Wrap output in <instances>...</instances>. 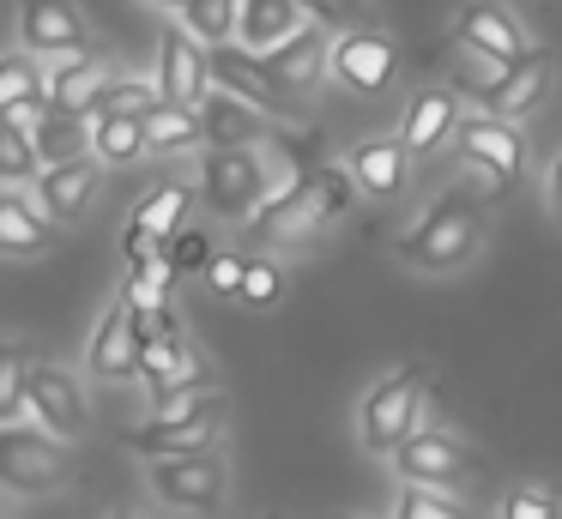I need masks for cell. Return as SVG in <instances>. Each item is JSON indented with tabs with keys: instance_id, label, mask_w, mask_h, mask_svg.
Masks as SVG:
<instances>
[{
	"instance_id": "30bf717a",
	"label": "cell",
	"mask_w": 562,
	"mask_h": 519,
	"mask_svg": "<svg viewBox=\"0 0 562 519\" xmlns=\"http://www.w3.org/2000/svg\"><path fill=\"white\" fill-rule=\"evenodd\" d=\"M453 36H460L465 55L490 60V67H514L520 55H532V43H526V24L514 19L502 0H465L460 19H453Z\"/></svg>"
},
{
	"instance_id": "7bdbcfd3",
	"label": "cell",
	"mask_w": 562,
	"mask_h": 519,
	"mask_svg": "<svg viewBox=\"0 0 562 519\" xmlns=\"http://www.w3.org/2000/svg\"><path fill=\"white\" fill-rule=\"evenodd\" d=\"M333 519H351V514H333Z\"/></svg>"
},
{
	"instance_id": "4316f807",
	"label": "cell",
	"mask_w": 562,
	"mask_h": 519,
	"mask_svg": "<svg viewBox=\"0 0 562 519\" xmlns=\"http://www.w3.org/2000/svg\"><path fill=\"white\" fill-rule=\"evenodd\" d=\"M188 205H194V188H188V181H164V188H151L146 200L134 205L127 224H139L146 236H158V241H176V236H182Z\"/></svg>"
},
{
	"instance_id": "e0dca14e",
	"label": "cell",
	"mask_w": 562,
	"mask_h": 519,
	"mask_svg": "<svg viewBox=\"0 0 562 519\" xmlns=\"http://www.w3.org/2000/svg\"><path fill=\"white\" fill-rule=\"evenodd\" d=\"M55 248V217L31 193L0 188V260H37Z\"/></svg>"
},
{
	"instance_id": "7c38bea8",
	"label": "cell",
	"mask_w": 562,
	"mask_h": 519,
	"mask_svg": "<svg viewBox=\"0 0 562 519\" xmlns=\"http://www.w3.org/2000/svg\"><path fill=\"white\" fill-rule=\"evenodd\" d=\"M19 48L25 55H91V24L74 0H19Z\"/></svg>"
},
{
	"instance_id": "9a60e30c",
	"label": "cell",
	"mask_w": 562,
	"mask_h": 519,
	"mask_svg": "<svg viewBox=\"0 0 562 519\" xmlns=\"http://www.w3.org/2000/svg\"><path fill=\"white\" fill-rule=\"evenodd\" d=\"M139 350H146V320H139L134 302H115L91 332L86 362L98 381H127V374H139Z\"/></svg>"
},
{
	"instance_id": "cb8c5ba5",
	"label": "cell",
	"mask_w": 562,
	"mask_h": 519,
	"mask_svg": "<svg viewBox=\"0 0 562 519\" xmlns=\"http://www.w3.org/2000/svg\"><path fill=\"white\" fill-rule=\"evenodd\" d=\"M303 0H243V24H236V36H243V48H255V55H272V48H284L296 31H303Z\"/></svg>"
},
{
	"instance_id": "ab89813d",
	"label": "cell",
	"mask_w": 562,
	"mask_h": 519,
	"mask_svg": "<svg viewBox=\"0 0 562 519\" xmlns=\"http://www.w3.org/2000/svg\"><path fill=\"white\" fill-rule=\"evenodd\" d=\"M550 212L562 217V157H557V163H550Z\"/></svg>"
},
{
	"instance_id": "b9f144b4",
	"label": "cell",
	"mask_w": 562,
	"mask_h": 519,
	"mask_svg": "<svg viewBox=\"0 0 562 519\" xmlns=\"http://www.w3.org/2000/svg\"><path fill=\"white\" fill-rule=\"evenodd\" d=\"M110 519H134V514H110Z\"/></svg>"
},
{
	"instance_id": "f1b7e54d",
	"label": "cell",
	"mask_w": 562,
	"mask_h": 519,
	"mask_svg": "<svg viewBox=\"0 0 562 519\" xmlns=\"http://www.w3.org/2000/svg\"><path fill=\"white\" fill-rule=\"evenodd\" d=\"M146 133H151V151H194V145H206V121H200V109H151L146 115Z\"/></svg>"
},
{
	"instance_id": "52a82bcc",
	"label": "cell",
	"mask_w": 562,
	"mask_h": 519,
	"mask_svg": "<svg viewBox=\"0 0 562 519\" xmlns=\"http://www.w3.org/2000/svg\"><path fill=\"white\" fill-rule=\"evenodd\" d=\"M453 151L465 157L472 169H484L496 188H514L526 176V133L514 121H496V115H465L460 133H453Z\"/></svg>"
},
{
	"instance_id": "f35d334b",
	"label": "cell",
	"mask_w": 562,
	"mask_h": 519,
	"mask_svg": "<svg viewBox=\"0 0 562 519\" xmlns=\"http://www.w3.org/2000/svg\"><path fill=\"white\" fill-rule=\"evenodd\" d=\"M212 253H218V248H212L206 229H182V236L170 241V266H176V272H206Z\"/></svg>"
},
{
	"instance_id": "e575fe53",
	"label": "cell",
	"mask_w": 562,
	"mask_h": 519,
	"mask_svg": "<svg viewBox=\"0 0 562 519\" xmlns=\"http://www.w3.org/2000/svg\"><path fill=\"white\" fill-rule=\"evenodd\" d=\"M502 519H562V501L550 489H538V483H514L502 495Z\"/></svg>"
},
{
	"instance_id": "4dcf8cb0",
	"label": "cell",
	"mask_w": 562,
	"mask_h": 519,
	"mask_svg": "<svg viewBox=\"0 0 562 519\" xmlns=\"http://www.w3.org/2000/svg\"><path fill=\"white\" fill-rule=\"evenodd\" d=\"M31 374L37 362L0 338V422H19V410H31Z\"/></svg>"
},
{
	"instance_id": "603a6c76",
	"label": "cell",
	"mask_w": 562,
	"mask_h": 519,
	"mask_svg": "<svg viewBox=\"0 0 562 519\" xmlns=\"http://www.w3.org/2000/svg\"><path fill=\"white\" fill-rule=\"evenodd\" d=\"M110 84H115V72H110L103 55H74V60H61V67L49 72V103L67 109V115H98V103H103Z\"/></svg>"
},
{
	"instance_id": "1f68e13d",
	"label": "cell",
	"mask_w": 562,
	"mask_h": 519,
	"mask_svg": "<svg viewBox=\"0 0 562 519\" xmlns=\"http://www.w3.org/2000/svg\"><path fill=\"white\" fill-rule=\"evenodd\" d=\"M182 24L200 36L206 48H224L243 24V0H188L182 7Z\"/></svg>"
},
{
	"instance_id": "6da1fadb",
	"label": "cell",
	"mask_w": 562,
	"mask_h": 519,
	"mask_svg": "<svg viewBox=\"0 0 562 519\" xmlns=\"http://www.w3.org/2000/svg\"><path fill=\"white\" fill-rule=\"evenodd\" d=\"M477 248H484V200L465 188H448L400 236V260L417 266V272H460Z\"/></svg>"
},
{
	"instance_id": "8d00e7d4",
	"label": "cell",
	"mask_w": 562,
	"mask_h": 519,
	"mask_svg": "<svg viewBox=\"0 0 562 519\" xmlns=\"http://www.w3.org/2000/svg\"><path fill=\"white\" fill-rule=\"evenodd\" d=\"M279 296H284L279 260H248V278H243V296H236V302H248V308H272Z\"/></svg>"
},
{
	"instance_id": "44dd1931",
	"label": "cell",
	"mask_w": 562,
	"mask_h": 519,
	"mask_svg": "<svg viewBox=\"0 0 562 519\" xmlns=\"http://www.w3.org/2000/svg\"><path fill=\"white\" fill-rule=\"evenodd\" d=\"M200 121H206V145H231V151H255V145L272 139V115H260L255 103L231 91H212L200 103Z\"/></svg>"
},
{
	"instance_id": "f546056e",
	"label": "cell",
	"mask_w": 562,
	"mask_h": 519,
	"mask_svg": "<svg viewBox=\"0 0 562 519\" xmlns=\"http://www.w3.org/2000/svg\"><path fill=\"white\" fill-rule=\"evenodd\" d=\"M31 97H49V79H43L37 55H25V48H13V55H0V115H13V109H25Z\"/></svg>"
},
{
	"instance_id": "8fae6325",
	"label": "cell",
	"mask_w": 562,
	"mask_h": 519,
	"mask_svg": "<svg viewBox=\"0 0 562 519\" xmlns=\"http://www.w3.org/2000/svg\"><path fill=\"white\" fill-rule=\"evenodd\" d=\"M400 72V48H393L387 31H345L333 36V79L345 84L351 97H381Z\"/></svg>"
},
{
	"instance_id": "8992f818",
	"label": "cell",
	"mask_w": 562,
	"mask_h": 519,
	"mask_svg": "<svg viewBox=\"0 0 562 519\" xmlns=\"http://www.w3.org/2000/svg\"><path fill=\"white\" fill-rule=\"evenodd\" d=\"M151 489L158 501L182 507V514H218L231 477H224L218 453H182V459H151Z\"/></svg>"
},
{
	"instance_id": "d6a6232c",
	"label": "cell",
	"mask_w": 562,
	"mask_h": 519,
	"mask_svg": "<svg viewBox=\"0 0 562 519\" xmlns=\"http://www.w3.org/2000/svg\"><path fill=\"white\" fill-rule=\"evenodd\" d=\"M151 109H164V91H158V79H115L110 91H103L98 115H139V121H146Z\"/></svg>"
},
{
	"instance_id": "2e32d148",
	"label": "cell",
	"mask_w": 562,
	"mask_h": 519,
	"mask_svg": "<svg viewBox=\"0 0 562 519\" xmlns=\"http://www.w3.org/2000/svg\"><path fill=\"white\" fill-rule=\"evenodd\" d=\"M393 471H400L405 483H424V489H441V483H460V477H472L477 471V459L465 453L453 435H441V429H417L412 441L393 453Z\"/></svg>"
},
{
	"instance_id": "d6986e66",
	"label": "cell",
	"mask_w": 562,
	"mask_h": 519,
	"mask_svg": "<svg viewBox=\"0 0 562 519\" xmlns=\"http://www.w3.org/2000/svg\"><path fill=\"white\" fill-rule=\"evenodd\" d=\"M260 60H267V72H272V79H279L291 97H308V91H315V84L333 72V43L321 36V24H303L291 43L272 48V55H260Z\"/></svg>"
},
{
	"instance_id": "d590c367",
	"label": "cell",
	"mask_w": 562,
	"mask_h": 519,
	"mask_svg": "<svg viewBox=\"0 0 562 519\" xmlns=\"http://www.w3.org/2000/svg\"><path fill=\"white\" fill-rule=\"evenodd\" d=\"M393 519H465V507H453L441 489H424V483H412V489L400 495V507H393Z\"/></svg>"
},
{
	"instance_id": "74e56055",
	"label": "cell",
	"mask_w": 562,
	"mask_h": 519,
	"mask_svg": "<svg viewBox=\"0 0 562 519\" xmlns=\"http://www.w3.org/2000/svg\"><path fill=\"white\" fill-rule=\"evenodd\" d=\"M212 284V296H243V278H248V253H231V248H218L212 253V266L200 272Z\"/></svg>"
},
{
	"instance_id": "7402d4cb",
	"label": "cell",
	"mask_w": 562,
	"mask_h": 519,
	"mask_svg": "<svg viewBox=\"0 0 562 519\" xmlns=\"http://www.w3.org/2000/svg\"><path fill=\"white\" fill-rule=\"evenodd\" d=\"M345 169H351L357 193L393 200V193H405V181H412V151H405L400 139H363L351 157H345Z\"/></svg>"
},
{
	"instance_id": "9c48e42d",
	"label": "cell",
	"mask_w": 562,
	"mask_h": 519,
	"mask_svg": "<svg viewBox=\"0 0 562 519\" xmlns=\"http://www.w3.org/2000/svg\"><path fill=\"white\" fill-rule=\"evenodd\" d=\"M158 91L176 109H200L212 97V48L188 24H170L158 43Z\"/></svg>"
},
{
	"instance_id": "d4e9b609",
	"label": "cell",
	"mask_w": 562,
	"mask_h": 519,
	"mask_svg": "<svg viewBox=\"0 0 562 519\" xmlns=\"http://www.w3.org/2000/svg\"><path fill=\"white\" fill-rule=\"evenodd\" d=\"M146 151H151V133L139 115H91V157H98V163L127 169Z\"/></svg>"
},
{
	"instance_id": "836d02e7",
	"label": "cell",
	"mask_w": 562,
	"mask_h": 519,
	"mask_svg": "<svg viewBox=\"0 0 562 519\" xmlns=\"http://www.w3.org/2000/svg\"><path fill=\"white\" fill-rule=\"evenodd\" d=\"M303 12H308V24H321V31H369V0H303Z\"/></svg>"
},
{
	"instance_id": "277c9868",
	"label": "cell",
	"mask_w": 562,
	"mask_h": 519,
	"mask_svg": "<svg viewBox=\"0 0 562 519\" xmlns=\"http://www.w3.org/2000/svg\"><path fill=\"white\" fill-rule=\"evenodd\" d=\"M224 417H231V405H224V393H194L182 398V405L170 410H151V422H139L134 435H127V447L146 459H182V453H212V441L224 435Z\"/></svg>"
},
{
	"instance_id": "ac0fdd59",
	"label": "cell",
	"mask_w": 562,
	"mask_h": 519,
	"mask_svg": "<svg viewBox=\"0 0 562 519\" xmlns=\"http://www.w3.org/2000/svg\"><path fill=\"white\" fill-rule=\"evenodd\" d=\"M98 188H103V163H98V157L55 163V169H43V176H37V205L55 217V224H74V217L91 212Z\"/></svg>"
},
{
	"instance_id": "5b68a950",
	"label": "cell",
	"mask_w": 562,
	"mask_h": 519,
	"mask_svg": "<svg viewBox=\"0 0 562 519\" xmlns=\"http://www.w3.org/2000/svg\"><path fill=\"white\" fill-rule=\"evenodd\" d=\"M67 483V447L37 422H0V489L31 501Z\"/></svg>"
},
{
	"instance_id": "7a4b0ae2",
	"label": "cell",
	"mask_w": 562,
	"mask_h": 519,
	"mask_svg": "<svg viewBox=\"0 0 562 519\" xmlns=\"http://www.w3.org/2000/svg\"><path fill=\"white\" fill-rule=\"evenodd\" d=\"M200 200L212 205V217L224 224H255L272 200H279V176L260 151H231V145H212L206 163H200Z\"/></svg>"
},
{
	"instance_id": "484cf974",
	"label": "cell",
	"mask_w": 562,
	"mask_h": 519,
	"mask_svg": "<svg viewBox=\"0 0 562 519\" xmlns=\"http://www.w3.org/2000/svg\"><path fill=\"white\" fill-rule=\"evenodd\" d=\"M31 139H37V157H43V169H55V163H79V157H91L86 145H91V127H86V115H67V109H43V121L31 127Z\"/></svg>"
},
{
	"instance_id": "ba28073f",
	"label": "cell",
	"mask_w": 562,
	"mask_h": 519,
	"mask_svg": "<svg viewBox=\"0 0 562 519\" xmlns=\"http://www.w3.org/2000/svg\"><path fill=\"white\" fill-rule=\"evenodd\" d=\"M212 91L243 97V103H255L260 115H272V121H296V97L272 79L255 48H231V43L212 48Z\"/></svg>"
},
{
	"instance_id": "5bb4252c",
	"label": "cell",
	"mask_w": 562,
	"mask_h": 519,
	"mask_svg": "<svg viewBox=\"0 0 562 519\" xmlns=\"http://www.w3.org/2000/svg\"><path fill=\"white\" fill-rule=\"evenodd\" d=\"M550 72H557L550 55L532 48V55H520L514 67H496L490 84H477V103H484V115H496V121H520V115H532V109L544 103Z\"/></svg>"
},
{
	"instance_id": "60d3db41",
	"label": "cell",
	"mask_w": 562,
	"mask_h": 519,
	"mask_svg": "<svg viewBox=\"0 0 562 519\" xmlns=\"http://www.w3.org/2000/svg\"><path fill=\"white\" fill-rule=\"evenodd\" d=\"M151 7H176V12H182V7H188V0H151Z\"/></svg>"
},
{
	"instance_id": "ffe728a7",
	"label": "cell",
	"mask_w": 562,
	"mask_h": 519,
	"mask_svg": "<svg viewBox=\"0 0 562 519\" xmlns=\"http://www.w3.org/2000/svg\"><path fill=\"white\" fill-rule=\"evenodd\" d=\"M460 97L441 91V84H429V91H417L412 103H405V127H400V145L412 157H429L436 145H448L453 133H460Z\"/></svg>"
},
{
	"instance_id": "83f0119b",
	"label": "cell",
	"mask_w": 562,
	"mask_h": 519,
	"mask_svg": "<svg viewBox=\"0 0 562 519\" xmlns=\"http://www.w3.org/2000/svg\"><path fill=\"white\" fill-rule=\"evenodd\" d=\"M43 176V157L37 139L19 115H0V188H25V181Z\"/></svg>"
},
{
	"instance_id": "4fadbf2b",
	"label": "cell",
	"mask_w": 562,
	"mask_h": 519,
	"mask_svg": "<svg viewBox=\"0 0 562 519\" xmlns=\"http://www.w3.org/2000/svg\"><path fill=\"white\" fill-rule=\"evenodd\" d=\"M31 422H37V429H49L55 441L86 435V422H91L86 386H79L67 369H55V362H37V374H31Z\"/></svg>"
},
{
	"instance_id": "3957f363",
	"label": "cell",
	"mask_w": 562,
	"mask_h": 519,
	"mask_svg": "<svg viewBox=\"0 0 562 519\" xmlns=\"http://www.w3.org/2000/svg\"><path fill=\"white\" fill-rule=\"evenodd\" d=\"M424 386H429V369L417 362V369L381 374V381L363 393V405H357V435H363L369 453H387L393 459L417 435V417H424Z\"/></svg>"
}]
</instances>
